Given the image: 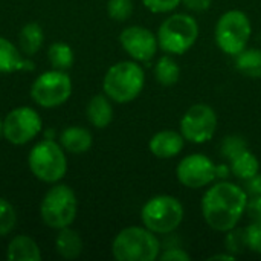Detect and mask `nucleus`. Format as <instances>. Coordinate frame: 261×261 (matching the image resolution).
<instances>
[{
	"label": "nucleus",
	"mask_w": 261,
	"mask_h": 261,
	"mask_svg": "<svg viewBox=\"0 0 261 261\" xmlns=\"http://www.w3.org/2000/svg\"><path fill=\"white\" fill-rule=\"evenodd\" d=\"M87 118L96 128H106L113 119V107L110 104V98L104 95L93 96L87 106Z\"/></svg>",
	"instance_id": "obj_17"
},
{
	"label": "nucleus",
	"mask_w": 261,
	"mask_h": 261,
	"mask_svg": "<svg viewBox=\"0 0 261 261\" xmlns=\"http://www.w3.org/2000/svg\"><path fill=\"white\" fill-rule=\"evenodd\" d=\"M248 145H246V141L242 138V136H237V135H231L228 138L223 139L222 145H220V151H222V156L228 158L229 161L239 154L240 151L246 150Z\"/></svg>",
	"instance_id": "obj_28"
},
{
	"label": "nucleus",
	"mask_w": 261,
	"mask_h": 261,
	"mask_svg": "<svg viewBox=\"0 0 261 261\" xmlns=\"http://www.w3.org/2000/svg\"><path fill=\"white\" fill-rule=\"evenodd\" d=\"M158 260L188 261V260H191V255H190L185 249H182V248H168V249H165V251L159 255V258H158Z\"/></svg>",
	"instance_id": "obj_31"
},
{
	"label": "nucleus",
	"mask_w": 261,
	"mask_h": 261,
	"mask_svg": "<svg viewBox=\"0 0 261 261\" xmlns=\"http://www.w3.org/2000/svg\"><path fill=\"white\" fill-rule=\"evenodd\" d=\"M72 81L64 70H50L40 75L31 89V96L43 107H57L69 99Z\"/></svg>",
	"instance_id": "obj_10"
},
{
	"label": "nucleus",
	"mask_w": 261,
	"mask_h": 261,
	"mask_svg": "<svg viewBox=\"0 0 261 261\" xmlns=\"http://www.w3.org/2000/svg\"><path fill=\"white\" fill-rule=\"evenodd\" d=\"M41 128V119L38 113L29 107H18L8 113L3 121L5 138L15 145L29 142Z\"/></svg>",
	"instance_id": "obj_12"
},
{
	"label": "nucleus",
	"mask_w": 261,
	"mask_h": 261,
	"mask_svg": "<svg viewBox=\"0 0 261 261\" xmlns=\"http://www.w3.org/2000/svg\"><path fill=\"white\" fill-rule=\"evenodd\" d=\"M112 252L118 261H154L161 255V242L145 226H130L115 237Z\"/></svg>",
	"instance_id": "obj_2"
},
{
	"label": "nucleus",
	"mask_w": 261,
	"mask_h": 261,
	"mask_svg": "<svg viewBox=\"0 0 261 261\" xmlns=\"http://www.w3.org/2000/svg\"><path fill=\"white\" fill-rule=\"evenodd\" d=\"M231 173L229 165H216V179H226Z\"/></svg>",
	"instance_id": "obj_35"
},
{
	"label": "nucleus",
	"mask_w": 261,
	"mask_h": 261,
	"mask_svg": "<svg viewBox=\"0 0 261 261\" xmlns=\"http://www.w3.org/2000/svg\"><path fill=\"white\" fill-rule=\"evenodd\" d=\"M225 246L229 254H237L245 252L246 248V240H245V229H239L237 226L231 231H228V237L225 239Z\"/></svg>",
	"instance_id": "obj_26"
},
{
	"label": "nucleus",
	"mask_w": 261,
	"mask_h": 261,
	"mask_svg": "<svg viewBox=\"0 0 261 261\" xmlns=\"http://www.w3.org/2000/svg\"><path fill=\"white\" fill-rule=\"evenodd\" d=\"M23 69L32 70L34 63L23 60L17 47L6 38L0 37V72L9 73V72L23 70Z\"/></svg>",
	"instance_id": "obj_15"
},
{
	"label": "nucleus",
	"mask_w": 261,
	"mask_h": 261,
	"mask_svg": "<svg viewBox=\"0 0 261 261\" xmlns=\"http://www.w3.org/2000/svg\"><path fill=\"white\" fill-rule=\"evenodd\" d=\"M246 213L252 220H261V196H252L248 200Z\"/></svg>",
	"instance_id": "obj_32"
},
{
	"label": "nucleus",
	"mask_w": 261,
	"mask_h": 261,
	"mask_svg": "<svg viewBox=\"0 0 261 261\" xmlns=\"http://www.w3.org/2000/svg\"><path fill=\"white\" fill-rule=\"evenodd\" d=\"M29 168L43 182L60 180L67 170L63 150L50 139L38 142L29 153Z\"/></svg>",
	"instance_id": "obj_8"
},
{
	"label": "nucleus",
	"mask_w": 261,
	"mask_h": 261,
	"mask_svg": "<svg viewBox=\"0 0 261 261\" xmlns=\"http://www.w3.org/2000/svg\"><path fill=\"white\" fill-rule=\"evenodd\" d=\"M15 225V211L5 199H0V236H6Z\"/></svg>",
	"instance_id": "obj_29"
},
{
	"label": "nucleus",
	"mask_w": 261,
	"mask_h": 261,
	"mask_svg": "<svg viewBox=\"0 0 261 261\" xmlns=\"http://www.w3.org/2000/svg\"><path fill=\"white\" fill-rule=\"evenodd\" d=\"M251 34L252 24L249 17L240 9H231L217 20L214 38L222 52L236 57L248 47Z\"/></svg>",
	"instance_id": "obj_6"
},
{
	"label": "nucleus",
	"mask_w": 261,
	"mask_h": 261,
	"mask_svg": "<svg viewBox=\"0 0 261 261\" xmlns=\"http://www.w3.org/2000/svg\"><path fill=\"white\" fill-rule=\"evenodd\" d=\"M248 193L232 182L222 180L202 197V214L206 225L217 232H228L234 229L246 213Z\"/></svg>",
	"instance_id": "obj_1"
},
{
	"label": "nucleus",
	"mask_w": 261,
	"mask_h": 261,
	"mask_svg": "<svg viewBox=\"0 0 261 261\" xmlns=\"http://www.w3.org/2000/svg\"><path fill=\"white\" fill-rule=\"evenodd\" d=\"M185 147V138L176 130H162L151 136L148 148L153 156L159 159H171L180 154Z\"/></svg>",
	"instance_id": "obj_14"
},
{
	"label": "nucleus",
	"mask_w": 261,
	"mask_h": 261,
	"mask_svg": "<svg viewBox=\"0 0 261 261\" xmlns=\"http://www.w3.org/2000/svg\"><path fill=\"white\" fill-rule=\"evenodd\" d=\"M154 78L161 86H174L180 78V67L171 55H164L154 66Z\"/></svg>",
	"instance_id": "obj_22"
},
{
	"label": "nucleus",
	"mask_w": 261,
	"mask_h": 261,
	"mask_svg": "<svg viewBox=\"0 0 261 261\" xmlns=\"http://www.w3.org/2000/svg\"><path fill=\"white\" fill-rule=\"evenodd\" d=\"M236 69L249 78H261V49L246 47L236 55Z\"/></svg>",
	"instance_id": "obj_20"
},
{
	"label": "nucleus",
	"mask_w": 261,
	"mask_h": 261,
	"mask_svg": "<svg viewBox=\"0 0 261 261\" xmlns=\"http://www.w3.org/2000/svg\"><path fill=\"white\" fill-rule=\"evenodd\" d=\"M236 258V255L234 254H216V255H213L210 260L214 261V260H234Z\"/></svg>",
	"instance_id": "obj_36"
},
{
	"label": "nucleus",
	"mask_w": 261,
	"mask_h": 261,
	"mask_svg": "<svg viewBox=\"0 0 261 261\" xmlns=\"http://www.w3.org/2000/svg\"><path fill=\"white\" fill-rule=\"evenodd\" d=\"M177 180L191 190L205 188L216 179V164L205 154L193 153L185 156L176 168Z\"/></svg>",
	"instance_id": "obj_11"
},
{
	"label": "nucleus",
	"mask_w": 261,
	"mask_h": 261,
	"mask_svg": "<svg viewBox=\"0 0 261 261\" xmlns=\"http://www.w3.org/2000/svg\"><path fill=\"white\" fill-rule=\"evenodd\" d=\"M142 223L154 234H171L184 220V206L174 196L159 194L145 202L141 211Z\"/></svg>",
	"instance_id": "obj_5"
},
{
	"label": "nucleus",
	"mask_w": 261,
	"mask_h": 261,
	"mask_svg": "<svg viewBox=\"0 0 261 261\" xmlns=\"http://www.w3.org/2000/svg\"><path fill=\"white\" fill-rule=\"evenodd\" d=\"M213 0H182V5L193 12H203L210 9Z\"/></svg>",
	"instance_id": "obj_33"
},
{
	"label": "nucleus",
	"mask_w": 261,
	"mask_h": 261,
	"mask_svg": "<svg viewBox=\"0 0 261 261\" xmlns=\"http://www.w3.org/2000/svg\"><path fill=\"white\" fill-rule=\"evenodd\" d=\"M142 3L151 12L164 14V12L174 11L182 3V0H142Z\"/></svg>",
	"instance_id": "obj_30"
},
{
	"label": "nucleus",
	"mask_w": 261,
	"mask_h": 261,
	"mask_svg": "<svg viewBox=\"0 0 261 261\" xmlns=\"http://www.w3.org/2000/svg\"><path fill=\"white\" fill-rule=\"evenodd\" d=\"M107 12L116 21H125L133 14V2L132 0H109Z\"/></svg>",
	"instance_id": "obj_25"
},
{
	"label": "nucleus",
	"mask_w": 261,
	"mask_h": 261,
	"mask_svg": "<svg viewBox=\"0 0 261 261\" xmlns=\"http://www.w3.org/2000/svg\"><path fill=\"white\" fill-rule=\"evenodd\" d=\"M199 23L188 14L167 17L158 29V44L168 55H184L199 38Z\"/></svg>",
	"instance_id": "obj_4"
},
{
	"label": "nucleus",
	"mask_w": 261,
	"mask_h": 261,
	"mask_svg": "<svg viewBox=\"0 0 261 261\" xmlns=\"http://www.w3.org/2000/svg\"><path fill=\"white\" fill-rule=\"evenodd\" d=\"M144 84V69L136 61H121L107 70L102 81V89L112 101L125 104L139 96Z\"/></svg>",
	"instance_id": "obj_3"
},
{
	"label": "nucleus",
	"mask_w": 261,
	"mask_h": 261,
	"mask_svg": "<svg viewBox=\"0 0 261 261\" xmlns=\"http://www.w3.org/2000/svg\"><path fill=\"white\" fill-rule=\"evenodd\" d=\"M9 261H40L41 254L37 246V243L28 237V236H18L14 240H11L8 246V254Z\"/></svg>",
	"instance_id": "obj_16"
},
{
	"label": "nucleus",
	"mask_w": 261,
	"mask_h": 261,
	"mask_svg": "<svg viewBox=\"0 0 261 261\" xmlns=\"http://www.w3.org/2000/svg\"><path fill=\"white\" fill-rule=\"evenodd\" d=\"M61 145L75 154L84 153L92 147V135L83 127H69L61 133Z\"/></svg>",
	"instance_id": "obj_19"
},
{
	"label": "nucleus",
	"mask_w": 261,
	"mask_h": 261,
	"mask_svg": "<svg viewBox=\"0 0 261 261\" xmlns=\"http://www.w3.org/2000/svg\"><path fill=\"white\" fill-rule=\"evenodd\" d=\"M243 229L246 248L254 254H261V220H252V223Z\"/></svg>",
	"instance_id": "obj_27"
},
{
	"label": "nucleus",
	"mask_w": 261,
	"mask_h": 261,
	"mask_svg": "<svg viewBox=\"0 0 261 261\" xmlns=\"http://www.w3.org/2000/svg\"><path fill=\"white\" fill-rule=\"evenodd\" d=\"M229 167H231V174H234L242 180H248L257 173H260V162L257 156L252 151H249V148L236 154L229 161Z\"/></svg>",
	"instance_id": "obj_18"
},
{
	"label": "nucleus",
	"mask_w": 261,
	"mask_h": 261,
	"mask_svg": "<svg viewBox=\"0 0 261 261\" xmlns=\"http://www.w3.org/2000/svg\"><path fill=\"white\" fill-rule=\"evenodd\" d=\"M57 251L63 258L73 260L80 257L83 251V240L78 232L69 228H63L57 237Z\"/></svg>",
	"instance_id": "obj_21"
},
{
	"label": "nucleus",
	"mask_w": 261,
	"mask_h": 261,
	"mask_svg": "<svg viewBox=\"0 0 261 261\" xmlns=\"http://www.w3.org/2000/svg\"><path fill=\"white\" fill-rule=\"evenodd\" d=\"M246 193L251 196H261V173L246 180Z\"/></svg>",
	"instance_id": "obj_34"
},
{
	"label": "nucleus",
	"mask_w": 261,
	"mask_h": 261,
	"mask_svg": "<svg viewBox=\"0 0 261 261\" xmlns=\"http://www.w3.org/2000/svg\"><path fill=\"white\" fill-rule=\"evenodd\" d=\"M122 49L135 61H150L159 47L158 37L144 26H128L119 35Z\"/></svg>",
	"instance_id": "obj_13"
},
{
	"label": "nucleus",
	"mask_w": 261,
	"mask_h": 261,
	"mask_svg": "<svg viewBox=\"0 0 261 261\" xmlns=\"http://www.w3.org/2000/svg\"><path fill=\"white\" fill-rule=\"evenodd\" d=\"M44 34L40 24L37 23H28L21 31H20V47L26 55H34L43 44Z\"/></svg>",
	"instance_id": "obj_23"
},
{
	"label": "nucleus",
	"mask_w": 261,
	"mask_h": 261,
	"mask_svg": "<svg viewBox=\"0 0 261 261\" xmlns=\"http://www.w3.org/2000/svg\"><path fill=\"white\" fill-rule=\"evenodd\" d=\"M180 133L191 144H205L217 130L216 110L203 102L193 104L180 118Z\"/></svg>",
	"instance_id": "obj_9"
},
{
	"label": "nucleus",
	"mask_w": 261,
	"mask_h": 261,
	"mask_svg": "<svg viewBox=\"0 0 261 261\" xmlns=\"http://www.w3.org/2000/svg\"><path fill=\"white\" fill-rule=\"evenodd\" d=\"M43 222L55 229H63L72 225L76 216V197L67 185H57L47 191L41 202Z\"/></svg>",
	"instance_id": "obj_7"
},
{
	"label": "nucleus",
	"mask_w": 261,
	"mask_h": 261,
	"mask_svg": "<svg viewBox=\"0 0 261 261\" xmlns=\"http://www.w3.org/2000/svg\"><path fill=\"white\" fill-rule=\"evenodd\" d=\"M2 133H3V122L0 121V135H2Z\"/></svg>",
	"instance_id": "obj_37"
},
{
	"label": "nucleus",
	"mask_w": 261,
	"mask_h": 261,
	"mask_svg": "<svg viewBox=\"0 0 261 261\" xmlns=\"http://www.w3.org/2000/svg\"><path fill=\"white\" fill-rule=\"evenodd\" d=\"M49 61L57 70H67L73 64V52L66 43H54L49 49Z\"/></svg>",
	"instance_id": "obj_24"
}]
</instances>
